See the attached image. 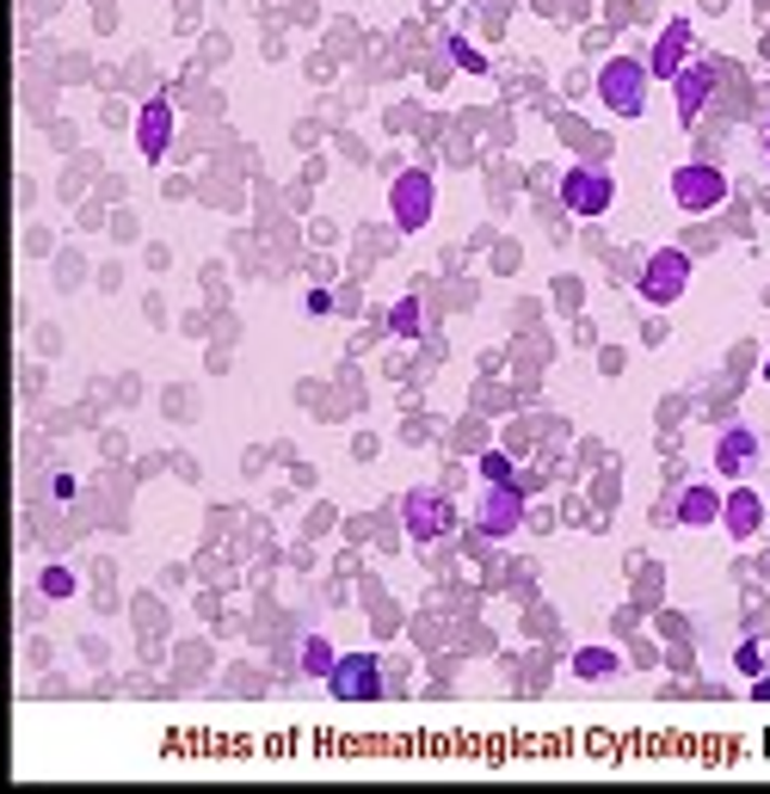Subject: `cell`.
I'll use <instances>...</instances> for the list:
<instances>
[{
  "mask_svg": "<svg viewBox=\"0 0 770 794\" xmlns=\"http://www.w3.org/2000/svg\"><path fill=\"white\" fill-rule=\"evenodd\" d=\"M647 87H654V68L636 62V56H611L598 68V99H604V112H616V117L647 112Z\"/></svg>",
  "mask_w": 770,
  "mask_h": 794,
  "instance_id": "cell-1",
  "label": "cell"
},
{
  "mask_svg": "<svg viewBox=\"0 0 770 794\" xmlns=\"http://www.w3.org/2000/svg\"><path fill=\"white\" fill-rule=\"evenodd\" d=\"M561 204H567V216H579V222H598V216L616 204L611 167H567L561 172Z\"/></svg>",
  "mask_w": 770,
  "mask_h": 794,
  "instance_id": "cell-2",
  "label": "cell"
},
{
  "mask_svg": "<svg viewBox=\"0 0 770 794\" xmlns=\"http://www.w3.org/2000/svg\"><path fill=\"white\" fill-rule=\"evenodd\" d=\"M641 303L647 308H672L684 290H691V253H678V246H659L654 259L641 265Z\"/></svg>",
  "mask_w": 770,
  "mask_h": 794,
  "instance_id": "cell-3",
  "label": "cell"
},
{
  "mask_svg": "<svg viewBox=\"0 0 770 794\" xmlns=\"http://www.w3.org/2000/svg\"><path fill=\"white\" fill-rule=\"evenodd\" d=\"M728 172L709 167V161H691V167L672 172V204L684 209V216H709V209L728 204Z\"/></svg>",
  "mask_w": 770,
  "mask_h": 794,
  "instance_id": "cell-4",
  "label": "cell"
},
{
  "mask_svg": "<svg viewBox=\"0 0 770 794\" xmlns=\"http://www.w3.org/2000/svg\"><path fill=\"white\" fill-rule=\"evenodd\" d=\"M388 222L407 228V234H420L432 222V172L425 167H407L388 179Z\"/></svg>",
  "mask_w": 770,
  "mask_h": 794,
  "instance_id": "cell-5",
  "label": "cell"
},
{
  "mask_svg": "<svg viewBox=\"0 0 770 794\" xmlns=\"http://www.w3.org/2000/svg\"><path fill=\"white\" fill-rule=\"evenodd\" d=\"M328 690H333V702H376L388 690L383 659H376V653H346V659L328 671Z\"/></svg>",
  "mask_w": 770,
  "mask_h": 794,
  "instance_id": "cell-6",
  "label": "cell"
},
{
  "mask_svg": "<svg viewBox=\"0 0 770 794\" xmlns=\"http://www.w3.org/2000/svg\"><path fill=\"white\" fill-rule=\"evenodd\" d=\"M524 499H530L524 481L487 487V499H482V536H518V529H524Z\"/></svg>",
  "mask_w": 770,
  "mask_h": 794,
  "instance_id": "cell-7",
  "label": "cell"
},
{
  "mask_svg": "<svg viewBox=\"0 0 770 794\" xmlns=\"http://www.w3.org/2000/svg\"><path fill=\"white\" fill-rule=\"evenodd\" d=\"M450 524H457V505L444 492H407V536L413 542H438V536H450Z\"/></svg>",
  "mask_w": 770,
  "mask_h": 794,
  "instance_id": "cell-8",
  "label": "cell"
},
{
  "mask_svg": "<svg viewBox=\"0 0 770 794\" xmlns=\"http://www.w3.org/2000/svg\"><path fill=\"white\" fill-rule=\"evenodd\" d=\"M136 149H142V161H161V154L174 149V105L167 99H149L136 112Z\"/></svg>",
  "mask_w": 770,
  "mask_h": 794,
  "instance_id": "cell-9",
  "label": "cell"
},
{
  "mask_svg": "<svg viewBox=\"0 0 770 794\" xmlns=\"http://www.w3.org/2000/svg\"><path fill=\"white\" fill-rule=\"evenodd\" d=\"M752 469H758V437H752L746 425L721 432V444H715V474H721V481H746Z\"/></svg>",
  "mask_w": 770,
  "mask_h": 794,
  "instance_id": "cell-10",
  "label": "cell"
},
{
  "mask_svg": "<svg viewBox=\"0 0 770 794\" xmlns=\"http://www.w3.org/2000/svg\"><path fill=\"white\" fill-rule=\"evenodd\" d=\"M647 68H654V80H678L684 68H691V20H672L666 31H659Z\"/></svg>",
  "mask_w": 770,
  "mask_h": 794,
  "instance_id": "cell-11",
  "label": "cell"
},
{
  "mask_svg": "<svg viewBox=\"0 0 770 794\" xmlns=\"http://www.w3.org/2000/svg\"><path fill=\"white\" fill-rule=\"evenodd\" d=\"M721 529H728L733 542H752L758 529H765V499H758V487H733L728 505H721Z\"/></svg>",
  "mask_w": 770,
  "mask_h": 794,
  "instance_id": "cell-12",
  "label": "cell"
},
{
  "mask_svg": "<svg viewBox=\"0 0 770 794\" xmlns=\"http://www.w3.org/2000/svg\"><path fill=\"white\" fill-rule=\"evenodd\" d=\"M715 62H691V68H684V75L672 80L678 87V124H696V112H703V105H709V93H715Z\"/></svg>",
  "mask_w": 770,
  "mask_h": 794,
  "instance_id": "cell-13",
  "label": "cell"
},
{
  "mask_svg": "<svg viewBox=\"0 0 770 794\" xmlns=\"http://www.w3.org/2000/svg\"><path fill=\"white\" fill-rule=\"evenodd\" d=\"M721 505H728V499H721L715 487H703V481H696V487L678 492V511H672V517H678L684 529H703V524H715V517H721Z\"/></svg>",
  "mask_w": 770,
  "mask_h": 794,
  "instance_id": "cell-14",
  "label": "cell"
},
{
  "mask_svg": "<svg viewBox=\"0 0 770 794\" xmlns=\"http://www.w3.org/2000/svg\"><path fill=\"white\" fill-rule=\"evenodd\" d=\"M616 671H623V659H616L611 646H579L574 653V678H586V683H604Z\"/></svg>",
  "mask_w": 770,
  "mask_h": 794,
  "instance_id": "cell-15",
  "label": "cell"
},
{
  "mask_svg": "<svg viewBox=\"0 0 770 794\" xmlns=\"http://www.w3.org/2000/svg\"><path fill=\"white\" fill-rule=\"evenodd\" d=\"M425 333V308H420V296H401V303L388 308V340H420Z\"/></svg>",
  "mask_w": 770,
  "mask_h": 794,
  "instance_id": "cell-16",
  "label": "cell"
},
{
  "mask_svg": "<svg viewBox=\"0 0 770 794\" xmlns=\"http://www.w3.org/2000/svg\"><path fill=\"white\" fill-rule=\"evenodd\" d=\"M482 481H487V487H505V481H518V469H512V456L487 450V456H482Z\"/></svg>",
  "mask_w": 770,
  "mask_h": 794,
  "instance_id": "cell-17",
  "label": "cell"
},
{
  "mask_svg": "<svg viewBox=\"0 0 770 794\" xmlns=\"http://www.w3.org/2000/svg\"><path fill=\"white\" fill-rule=\"evenodd\" d=\"M450 62H457V68H462V75H487V56H482V50H469V43H450Z\"/></svg>",
  "mask_w": 770,
  "mask_h": 794,
  "instance_id": "cell-18",
  "label": "cell"
},
{
  "mask_svg": "<svg viewBox=\"0 0 770 794\" xmlns=\"http://www.w3.org/2000/svg\"><path fill=\"white\" fill-rule=\"evenodd\" d=\"M303 665H308V671H315V678H328V671H333V665H339V659H333V653H328V641H308V646H303Z\"/></svg>",
  "mask_w": 770,
  "mask_h": 794,
  "instance_id": "cell-19",
  "label": "cell"
},
{
  "mask_svg": "<svg viewBox=\"0 0 770 794\" xmlns=\"http://www.w3.org/2000/svg\"><path fill=\"white\" fill-rule=\"evenodd\" d=\"M43 598H75V573L50 567V573H43Z\"/></svg>",
  "mask_w": 770,
  "mask_h": 794,
  "instance_id": "cell-20",
  "label": "cell"
},
{
  "mask_svg": "<svg viewBox=\"0 0 770 794\" xmlns=\"http://www.w3.org/2000/svg\"><path fill=\"white\" fill-rule=\"evenodd\" d=\"M733 665H740L746 678H758V671H765V653H758V646H740V653H733Z\"/></svg>",
  "mask_w": 770,
  "mask_h": 794,
  "instance_id": "cell-21",
  "label": "cell"
},
{
  "mask_svg": "<svg viewBox=\"0 0 770 794\" xmlns=\"http://www.w3.org/2000/svg\"><path fill=\"white\" fill-rule=\"evenodd\" d=\"M303 308H308V315H328V308H333V296H328V290H308V296H303Z\"/></svg>",
  "mask_w": 770,
  "mask_h": 794,
  "instance_id": "cell-22",
  "label": "cell"
},
{
  "mask_svg": "<svg viewBox=\"0 0 770 794\" xmlns=\"http://www.w3.org/2000/svg\"><path fill=\"white\" fill-rule=\"evenodd\" d=\"M752 696H758V702H770V678H758V683H752Z\"/></svg>",
  "mask_w": 770,
  "mask_h": 794,
  "instance_id": "cell-23",
  "label": "cell"
},
{
  "mask_svg": "<svg viewBox=\"0 0 770 794\" xmlns=\"http://www.w3.org/2000/svg\"><path fill=\"white\" fill-rule=\"evenodd\" d=\"M765 161H770V124H765Z\"/></svg>",
  "mask_w": 770,
  "mask_h": 794,
  "instance_id": "cell-24",
  "label": "cell"
},
{
  "mask_svg": "<svg viewBox=\"0 0 770 794\" xmlns=\"http://www.w3.org/2000/svg\"><path fill=\"white\" fill-rule=\"evenodd\" d=\"M765 382H770V358H765Z\"/></svg>",
  "mask_w": 770,
  "mask_h": 794,
  "instance_id": "cell-25",
  "label": "cell"
}]
</instances>
